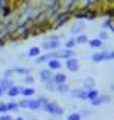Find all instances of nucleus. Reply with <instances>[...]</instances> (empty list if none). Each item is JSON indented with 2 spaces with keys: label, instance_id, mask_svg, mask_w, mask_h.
<instances>
[{
  "label": "nucleus",
  "instance_id": "obj_5",
  "mask_svg": "<svg viewBox=\"0 0 114 120\" xmlns=\"http://www.w3.org/2000/svg\"><path fill=\"white\" fill-rule=\"evenodd\" d=\"M27 108L31 110V111H39V110H42V104H40L37 99L28 98V101H27Z\"/></svg>",
  "mask_w": 114,
  "mask_h": 120
},
{
  "label": "nucleus",
  "instance_id": "obj_9",
  "mask_svg": "<svg viewBox=\"0 0 114 120\" xmlns=\"http://www.w3.org/2000/svg\"><path fill=\"white\" fill-rule=\"evenodd\" d=\"M110 101H111V98L108 95H105V96H98V98H95L93 101H90V102H92V105L96 107V105H101L104 102H110Z\"/></svg>",
  "mask_w": 114,
  "mask_h": 120
},
{
  "label": "nucleus",
  "instance_id": "obj_14",
  "mask_svg": "<svg viewBox=\"0 0 114 120\" xmlns=\"http://www.w3.org/2000/svg\"><path fill=\"white\" fill-rule=\"evenodd\" d=\"M19 94H21V95H24L25 98H27V96H33V95L36 94V90L33 89V87H21Z\"/></svg>",
  "mask_w": 114,
  "mask_h": 120
},
{
  "label": "nucleus",
  "instance_id": "obj_21",
  "mask_svg": "<svg viewBox=\"0 0 114 120\" xmlns=\"http://www.w3.org/2000/svg\"><path fill=\"white\" fill-rule=\"evenodd\" d=\"M44 86H46V89H48V90H51V92H55L58 85H56V83L53 82V80H49V82H46V83H44Z\"/></svg>",
  "mask_w": 114,
  "mask_h": 120
},
{
  "label": "nucleus",
  "instance_id": "obj_30",
  "mask_svg": "<svg viewBox=\"0 0 114 120\" xmlns=\"http://www.w3.org/2000/svg\"><path fill=\"white\" fill-rule=\"evenodd\" d=\"M0 114H7V108L4 102H0Z\"/></svg>",
  "mask_w": 114,
  "mask_h": 120
},
{
  "label": "nucleus",
  "instance_id": "obj_31",
  "mask_svg": "<svg viewBox=\"0 0 114 120\" xmlns=\"http://www.w3.org/2000/svg\"><path fill=\"white\" fill-rule=\"evenodd\" d=\"M98 39L101 40V41H102V40H107V39H108V34H107V33H104V31H102V33H99Z\"/></svg>",
  "mask_w": 114,
  "mask_h": 120
},
{
  "label": "nucleus",
  "instance_id": "obj_32",
  "mask_svg": "<svg viewBox=\"0 0 114 120\" xmlns=\"http://www.w3.org/2000/svg\"><path fill=\"white\" fill-rule=\"evenodd\" d=\"M62 114H64V108L59 107V105H56V114L55 116H62Z\"/></svg>",
  "mask_w": 114,
  "mask_h": 120
},
{
  "label": "nucleus",
  "instance_id": "obj_23",
  "mask_svg": "<svg viewBox=\"0 0 114 120\" xmlns=\"http://www.w3.org/2000/svg\"><path fill=\"white\" fill-rule=\"evenodd\" d=\"M81 30H83V22H79V24H77L76 27H73V28H71L70 31H71L73 34H79Z\"/></svg>",
  "mask_w": 114,
  "mask_h": 120
},
{
  "label": "nucleus",
  "instance_id": "obj_4",
  "mask_svg": "<svg viewBox=\"0 0 114 120\" xmlns=\"http://www.w3.org/2000/svg\"><path fill=\"white\" fill-rule=\"evenodd\" d=\"M12 86H15V82L12 79H0V89L4 92H7V89H11Z\"/></svg>",
  "mask_w": 114,
  "mask_h": 120
},
{
  "label": "nucleus",
  "instance_id": "obj_17",
  "mask_svg": "<svg viewBox=\"0 0 114 120\" xmlns=\"http://www.w3.org/2000/svg\"><path fill=\"white\" fill-rule=\"evenodd\" d=\"M6 108L7 111H19V105H18V102H15V101H11V102L6 104Z\"/></svg>",
  "mask_w": 114,
  "mask_h": 120
},
{
  "label": "nucleus",
  "instance_id": "obj_36",
  "mask_svg": "<svg viewBox=\"0 0 114 120\" xmlns=\"http://www.w3.org/2000/svg\"><path fill=\"white\" fill-rule=\"evenodd\" d=\"M33 120H37V119H33Z\"/></svg>",
  "mask_w": 114,
  "mask_h": 120
},
{
  "label": "nucleus",
  "instance_id": "obj_15",
  "mask_svg": "<svg viewBox=\"0 0 114 120\" xmlns=\"http://www.w3.org/2000/svg\"><path fill=\"white\" fill-rule=\"evenodd\" d=\"M98 96H99V92L96 89H92V90L86 92V99H88V101H93L95 98H98Z\"/></svg>",
  "mask_w": 114,
  "mask_h": 120
},
{
  "label": "nucleus",
  "instance_id": "obj_11",
  "mask_svg": "<svg viewBox=\"0 0 114 120\" xmlns=\"http://www.w3.org/2000/svg\"><path fill=\"white\" fill-rule=\"evenodd\" d=\"M27 55H28L30 58H37L39 55H42V49H40L39 46H33V48L28 50V53H27Z\"/></svg>",
  "mask_w": 114,
  "mask_h": 120
},
{
  "label": "nucleus",
  "instance_id": "obj_2",
  "mask_svg": "<svg viewBox=\"0 0 114 120\" xmlns=\"http://www.w3.org/2000/svg\"><path fill=\"white\" fill-rule=\"evenodd\" d=\"M65 65H67L68 70L73 71V73L79 71V68H80V64H79V61H77L76 58H68V59H67V62H65Z\"/></svg>",
  "mask_w": 114,
  "mask_h": 120
},
{
  "label": "nucleus",
  "instance_id": "obj_22",
  "mask_svg": "<svg viewBox=\"0 0 114 120\" xmlns=\"http://www.w3.org/2000/svg\"><path fill=\"white\" fill-rule=\"evenodd\" d=\"M92 89H95L93 87V82H92V79H88V80H85V87H83V90H92Z\"/></svg>",
  "mask_w": 114,
  "mask_h": 120
},
{
  "label": "nucleus",
  "instance_id": "obj_12",
  "mask_svg": "<svg viewBox=\"0 0 114 120\" xmlns=\"http://www.w3.org/2000/svg\"><path fill=\"white\" fill-rule=\"evenodd\" d=\"M92 61L93 62H102L105 61V52H96L92 55Z\"/></svg>",
  "mask_w": 114,
  "mask_h": 120
},
{
  "label": "nucleus",
  "instance_id": "obj_19",
  "mask_svg": "<svg viewBox=\"0 0 114 120\" xmlns=\"http://www.w3.org/2000/svg\"><path fill=\"white\" fill-rule=\"evenodd\" d=\"M74 40H76V45H85V43H88V41H89V39H88V36H86V34H79Z\"/></svg>",
  "mask_w": 114,
  "mask_h": 120
},
{
  "label": "nucleus",
  "instance_id": "obj_27",
  "mask_svg": "<svg viewBox=\"0 0 114 120\" xmlns=\"http://www.w3.org/2000/svg\"><path fill=\"white\" fill-rule=\"evenodd\" d=\"M24 83H27V85H33V83H34V77L31 74H27L24 77Z\"/></svg>",
  "mask_w": 114,
  "mask_h": 120
},
{
  "label": "nucleus",
  "instance_id": "obj_16",
  "mask_svg": "<svg viewBox=\"0 0 114 120\" xmlns=\"http://www.w3.org/2000/svg\"><path fill=\"white\" fill-rule=\"evenodd\" d=\"M19 90H21L19 86H12L11 89H7V95L11 96V98H15V96L19 95Z\"/></svg>",
  "mask_w": 114,
  "mask_h": 120
},
{
  "label": "nucleus",
  "instance_id": "obj_1",
  "mask_svg": "<svg viewBox=\"0 0 114 120\" xmlns=\"http://www.w3.org/2000/svg\"><path fill=\"white\" fill-rule=\"evenodd\" d=\"M59 46H61L59 40H46V41H43L42 48L44 50H56V49H59Z\"/></svg>",
  "mask_w": 114,
  "mask_h": 120
},
{
  "label": "nucleus",
  "instance_id": "obj_24",
  "mask_svg": "<svg viewBox=\"0 0 114 120\" xmlns=\"http://www.w3.org/2000/svg\"><path fill=\"white\" fill-rule=\"evenodd\" d=\"M67 120H81V116L79 113H71L67 116Z\"/></svg>",
  "mask_w": 114,
  "mask_h": 120
},
{
  "label": "nucleus",
  "instance_id": "obj_28",
  "mask_svg": "<svg viewBox=\"0 0 114 120\" xmlns=\"http://www.w3.org/2000/svg\"><path fill=\"white\" fill-rule=\"evenodd\" d=\"M37 101H39V102L42 104V105H43V104H46V102H49V99H48V98H46V96H44V95H39Z\"/></svg>",
  "mask_w": 114,
  "mask_h": 120
},
{
  "label": "nucleus",
  "instance_id": "obj_33",
  "mask_svg": "<svg viewBox=\"0 0 114 120\" xmlns=\"http://www.w3.org/2000/svg\"><path fill=\"white\" fill-rule=\"evenodd\" d=\"M0 120H13V119H12V116H9V114H2Z\"/></svg>",
  "mask_w": 114,
  "mask_h": 120
},
{
  "label": "nucleus",
  "instance_id": "obj_8",
  "mask_svg": "<svg viewBox=\"0 0 114 120\" xmlns=\"http://www.w3.org/2000/svg\"><path fill=\"white\" fill-rule=\"evenodd\" d=\"M52 80L56 83V85H62V83L67 82V76L64 74V73H56V74H53Z\"/></svg>",
  "mask_w": 114,
  "mask_h": 120
},
{
  "label": "nucleus",
  "instance_id": "obj_13",
  "mask_svg": "<svg viewBox=\"0 0 114 120\" xmlns=\"http://www.w3.org/2000/svg\"><path fill=\"white\" fill-rule=\"evenodd\" d=\"M49 59H51V53H43V55H39L37 58H36V64H43V62H48Z\"/></svg>",
  "mask_w": 114,
  "mask_h": 120
},
{
  "label": "nucleus",
  "instance_id": "obj_10",
  "mask_svg": "<svg viewBox=\"0 0 114 120\" xmlns=\"http://www.w3.org/2000/svg\"><path fill=\"white\" fill-rule=\"evenodd\" d=\"M61 65H62V64L59 62V59H49V61H48V67H49V70H51V71L59 70Z\"/></svg>",
  "mask_w": 114,
  "mask_h": 120
},
{
  "label": "nucleus",
  "instance_id": "obj_6",
  "mask_svg": "<svg viewBox=\"0 0 114 120\" xmlns=\"http://www.w3.org/2000/svg\"><path fill=\"white\" fill-rule=\"evenodd\" d=\"M73 98H77V99H86V90L83 89H70L68 92Z\"/></svg>",
  "mask_w": 114,
  "mask_h": 120
},
{
  "label": "nucleus",
  "instance_id": "obj_18",
  "mask_svg": "<svg viewBox=\"0 0 114 120\" xmlns=\"http://www.w3.org/2000/svg\"><path fill=\"white\" fill-rule=\"evenodd\" d=\"M55 92H59V94H68L70 92V86L67 83H62V85H58L56 86V90Z\"/></svg>",
  "mask_w": 114,
  "mask_h": 120
},
{
  "label": "nucleus",
  "instance_id": "obj_29",
  "mask_svg": "<svg viewBox=\"0 0 114 120\" xmlns=\"http://www.w3.org/2000/svg\"><path fill=\"white\" fill-rule=\"evenodd\" d=\"M113 58H114L113 50H107V52H105V61H111Z\"/></svg>",
  "mask_w": 114,
  "mask_h": 120
},
{
  "label": "nucleus",
  "instance_id": "obj_35",
  "mask_svg": "<svg viewBox=\"0 0 114 120\" xmlns=\"http://www.w3.org/2000/svg\"><path fill=\"white\" fill-rule=\"evenodd\" d=\"M2 95H3V90H2V89H0V98H2Z\"/></svg>",
  "mask_w": 114,
  "mask_h": 120
},
{
  "label": "nucleus",
  "instance_id": "obj_34",
  "mask_svg": "<svg viewBox=\"0 0 114 120\" xmlns=\"http://www.w3.org/2000/svg\"><path fill=\"white\" fill-rule=\"evenodd\" d=\"M15 120H25V119H24V117H16Z\"/></svg>",
  "mask_w": 114,
  "mask_h": 120
},
{
  "label": "nucleus",
  "instance_id": "obj_26",
  "mask_svg": "<svg viewBox=\"0 0 114 120\" xmlns=\"http://www.w3.org/2000/svg\"><path fill=\"white\" fill-rule=\"evenodd\" d=\"M102 27H104L105 30H110V31H113V21H111V19H107V21L102 24Z\"/></svg>",
  "mask_w": 114,
  "mask_h": 120
},
{
  "label": "nucleus",
  "instance_id": "obj_20",
  "mask_svg": "<svg viewBox=\"0 0 114 120\" xmlns=\"http://www.w3.org/2000/svg\"><path fill=\"white\" fill-rule=\"evenodd\" d=\"M90 48H93V49H98V48H101L102 46V41L99 40V39H92V40H89L88 41Z\"/></svg>",
  "mask_w": 114,
  "mask_h": 120
},
{
  "label": "nucleus",
  "instance_id": "obj_7",
  "mask_svg": "<svg viewBox=\"0 0 114 120\" xmlns=\"http://www.w3.org/2000/svg\"><path fill=\"white\" fill-rule=\"evenodd\" d=\"M42 110H43V111H46V113H49V114H53V116H55V114H56V104H53V102L49 101V102L42 105Z\"/></svg>",
  "mask_w": 114,
  "mask_h": 120
},
{
  "label": "nucleus",
  "instance_id": "obj_3",
  "mask_svg": "<svg viewBox=\"0 0 114 120\" xmlns=\"http://www.w3.org/2000/svg\"><path fill=\"white\" fill-rule=\"evenodd\" d=\"M39 76H40V80H42L43 83H46V82H49V80H52L53 73L49 70V68H44V70H40Z\"/></svg>",
  "mask_w": 114,
  "mask_h": 120
},
{
  "label": "nucleus",
  "instance_id": "obj_25",
  "mask_svg": "<svg viewBox=\"0 0 114 120\" xmlns=\"http://www.w3.org/2000/svg\"><path fill=\"white\" fill-rule=\"evenodd\" d=\"M74 46H76V40L74 39H70V40L65 41V49H73Z\"/></svg>",
  "mask_w": 114,
  "mask_h": 120
}]
</instances>
